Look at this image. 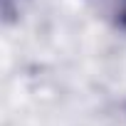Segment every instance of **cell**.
Wrapping results in <instances>:
<instances>
[{
	"instance_id": "1",
	"label": "cell",
	"mask_w": 126,
	"mask_h": 126,
	"mask_svg": "<svg viewBox=\"0 0 126 126\" xmlns=\"http://www.w3.org/2000/svg\"><path fill=\"white\" fill-rule=\"evenodd\" d=\"M96 8L121 30H126V0H94Z\"/></svg>"
}]
</instances>
